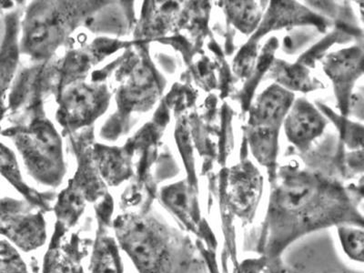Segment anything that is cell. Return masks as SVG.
Segmentation results:
<instances>
[{"instance_id": "1", "label": "cell", "mask_w": 364, "mask_h": 273, "mask_svg": "<svg viewBox=\"0 0 364 273\" xmlns=\"http://www.w3.org/2000/svg\"><path fill=\"white\" fill-rule=\"evenodd\" d=\"M341 224L363 227V219L341 200L321 196L311 178H289L276 191L269 210L265 253L276 258L305 234Z\"/></svg>"}, {"instance_id": "2", "label": "cell", "mask_w": 364, "mask_h": 273, "mask_svg": "<svg viewBox=\"0 0 364 273\" xmlns=\"http://www.w3.org/2000/svg\"><path fill=\"white\" fill-rule=\"evenodd\" d=\"M321 116L308 104H299L292 110L286 123L288 135L292 141H306L318 134L323 129Z\"/></svg>"}, {"instance_id": "3", "label": "cell", "mask_w": 364, "mask_h": 273, "mask_svg": "<svg viewBox=\"0 0 364 273\" xmlns=\"http://www.w3.org/2000/svg\"><path fill=\"white\" fill-rule=\"evenodd\" d=\"M291 104L290 94L279 87L266 91L255 110L259 125L272 127L282 118Z\"/></svg>"}, {"instance_id": "4", "label": "cell", "mask_w": 364, "mask_h": 273, "mask_svg": "<svg viewBox=\"0 0 364 273\" xmlns=\"http://www.w3.org/2000/svg\"><path fill=\"white\" fill-rule=\"evenodd\" d=\"M232 199L240 209L247 210L255 204L259 193V180L252 171L242 168L232 178Z\"/></svg>"}, {"instance_id": "5", "label": "cell", "mask_w": 364, "mask_h": 273, "mask_svg": "<svg viewBox=\"0 0 364 273\" xmlns=\"http://www.w3.org/2000/svg\"><path fill=\"white\" fill-rule=\"evenodd\" d=\"M338 238L348 258L363 262L364 233L363 227L341 224L337 226Z\"/></svg>"}, {"instance_id": "6", "label": "cell", "mask_w": 364, "mask_h": 273, "mask_svg": "<svg viewBox=\"0 0 364 273\" xmlns=\"http://www.w3.org/2000/svg\"><path fill=\"white\" fill-rule=\"evenodd\" d=\"M275 132L272 127H257L252 135V144L253 151L263 164H269L274 158Z\"/></svg>"}, {"instance_id": "7", "label": "cell", "mask_w": 364, "mask_h": 273, "mask_svg": "<svg viewBox=\"0 0 364 273\" xmlns=\"http://www.w3.org/2000/svg\"><path fill=\"white\" fill-rule=\"evenodd\" d=\"M230 12L239 27L242 28H252L259 21L258 6L253 2H232Z\"/></svg>"}, {"instance_id": "8", "label": "cell", "mask_w": 364, "mask_h": 273, "mask_svg": "<svg viewBox=\"0 0 364 273\" xmlns=\"http://www.w3.org/2000/svg\"><path fill=\"white\" fill-rule=\"evenodd\" d=\"M279 79L292 89L306 90L310 85L306 71L299 67L284 68L279 73Z\"/></svg>"}, {"instance_id": "9", "label": "cell", "mask_w": 364, "mask_h": 273, "mask_svg": "<svg viewBox=\"0 0 364 273\" xmlns=\"http://www.w3.org/2000/svg\"><path fill=\"white\" fill-rule=\"evenodd\" d=\"M95 273H119L112 253L104 252L97 262Z\"/></svg>"}, {"instance_id": "10", "label": "cell", "mask_w": 364, "mask_h": 273, "mask_svg": "<svg viewBox=\"0 0 364 273\" xmlns=\"http://www.w3.org/2000/svg\"><path fill=\"white\" fill-rule=\"evenodd\" d=\"M255 60V52L252 48H249L240 55L238 60H237L236 68L237 70L240 74H247L252 70L253 63Z\"/></svg>"}]
</instances>
